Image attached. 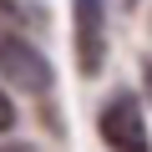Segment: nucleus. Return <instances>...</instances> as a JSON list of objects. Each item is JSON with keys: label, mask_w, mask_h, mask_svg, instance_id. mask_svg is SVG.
<instances>
[{"label": "nucleus", "mask_w": 152, "mask_h": 152, "mask_svg": "<svg viewBox=\"0 0 152 152\" xmlns=\"http://www.w3.org/2000/svg\"><path fill=\"white\" fill-rule=\"evenodd\" d=\"M0 76H5L10 86H20L26 96H46L51 81H56L46 51L20 36V26H15V15H10L5 0H0Z\"/></svg>", "instance_id": "obj_1"}, {"label": "nucleus", "mask_w": 152, "mask_h": 152, "mask_svg": "<svg viewBox=\"0 0 152 152\" xmlns=\"http://www.w3.org/2000/svg\"><path fill=\"white\" fill-rule=\"evenodd\" d=\"M71 46H76V71L96 76L107 66V0H71Z\"/></svg>", "instance_id": "obj_3"}, {"label": "nucleus", "mask_w": 152, "mask_h": 152, "mask_svg": "<svg viewBox=\"0 0 152 152\" xmlns=\"http://www.w3.org/2000/svg\"><path fill=\"white\" fill-rule=\"evenodd\" d=\"M117 10H137V0H117Z\"/></svg>", "instance_id": "obj_6"}, {"label": "nucleus", "mask_w": 152, "mask_h": 152, "mask_svg": "<svg viewBox=\"0 0 152 152\" xmlns=\"http://www.w3.org/2000/svg\"><path fill=\"white\" fill-rule=\"evenodd\" d=\"M10 127H15V102H10L5 91H0V137H5Z\"/></svg>", "instance_id": "obj_4"}, {"label": "nucleus", "mask_w": 152, "mask_h": 152, "mask_svg": "<svg viewBox=\"0 0 152 152\" xmlns=\"http://www.w3.org/2000/svg\"><path fill=\"white\" fill-rule=\"evenodd\" d=\"M0 152H36L31 142H0Z\"/></svg>", "instance_id": "obj_5"}, {"label": "nucleus", "mask_w": 152, "mask_h": 152, "mask_svg": "<svg viewBox=\"0 0 152 152\" xmlns=\"http://www.w3.org/2000/svg\"><path fill=\"white\" fill-rule=\"evenodd\" d=\"M96 132H102L107 152H152L147 112H142V96H132V91H112V96L102 102Z\"/></svg>", "instance_id": "obj_2"}]
</instances>
